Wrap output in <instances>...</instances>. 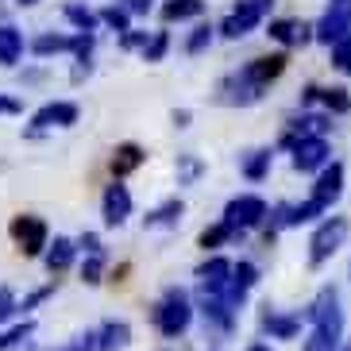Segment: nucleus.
I'll return each instance as SVG.
<instances>
[{
	"instance_id": "f257e3e1",
	"label": "nucleus",
	"mask_w": 351,
	"mask_h": 351,
	"mask_svg": "<svg viewBox=\"0 0 351 351\" xmlns=\"http://www.w3.org/2000/svg\"><path fill=\"white\" fill-rule=\"evenodd\" d=\"M155 328L162 332L166 340H178V336H186V328L193 324V301H189V293L182 286H170L158 298V305H155Z\"/></svg>"
},
{
	"instance_id": "f03ea898",
	"label": "nucleus",
	"mask_w": 351,
	"mask_h": 351,
	"mask_svg": "<svg viewBox=\"0 0 351 351\" xmlns=\"http://www.w3.org/2000/svg\"><path fill=\"white\" fill-rule=\"evenodd\" d=\"M309 320H313V332H320L332 348H340L343 340V309H340V293L332 286H324L317 293V301L309 305Z\"/></svg>"
},
{
	"instance_id": "7ed1b4c3",
	"label": "nucleus",
	"mask_w": 351,
	"mask_h": 351,
	"mask_svg": "<svg viewBox=\"0 0 351 351\" xmlns=\"http://www.w3.org/2000/svg\"><path fill=\"white\" fill-rule=\"evenodd\" d=\"M348 232H351L348 217H328V220H320L317 232H313V239H309V267H313V270L324 267V263H328V258L343 247Z\"/></svg>"
},
{
	"instance_id": "20e7f679",
	"label": "nucleus",
	"mask_w": 351,
	"mask_h": 351,
	"mask_svg": "<svg viewBox=\"0 0 351 351\" xmlns=\"http://www.w3.org/2000/svg\"><path fill=\"white\" fill-rule=\"evenodd\" d=\"M8 232H12V239H16V247H20L27 258H43V251H47V243H51V228H47L43 217H35V213L16 217Z\"/></svg>"
},
{
	"instance_id": "39448f33",
	"label": "nucleus",
	"mask_w": 351,
	"mask_h": 351,
	"mask_svg": "<svg viewBox=\"0 0 351 351\" xmlns=\"http://www.w3.org/2000/svg\"><path fill=\"white\" fill-rule=\"evenodd\" d=\"M270 4H274V0H239L217 32L224 35V39H243L247 32H255L258 23H263V16L270 12Z\"/></svg>"
},
{
	"instance_id": "423d86ee",
	"label": "nucleus",
	"mask_w": 351,
	"mask_h": 351,
	"mask_svg": "<svg viewBox=\"0 0 351 351\" xmlns=\"http://www.w3.org/2000/svg\"><path fill=\"white\" fill-rule=\"evenodd\" d=\"M267 217H270L267 201L255 197V193H239V197H232V201L224 205V224H232L239 236H243L247 228H258Z\"/></svg>"
},
{
	"instance_id": "0eeeda50",
	"label": "nucleus",
	"mask_w": 351,
	"mask_h": 351,
	"mask_svg": "<svg viewBox=\"0 0 351 351\" xmlns=\"http://www.w3.org/2000/svg\"><path fill=\"white\" fill-rule=\"evenodd\" d=\"M263 93L267 89H258V85H251L243 73H228V77H220V85H217V97L213 101L217 104H228V108H247V104H258L263 101Z\"/></svg>"
},
{
	"instance_id": "6e6552de",
	"label": "nucleus",
	"mask_w": 351,
	"mask_h": 351,
	"mask_svg": "<svg viewBox=\"0 0 351 351\" xmlns=\"http://www.w3.org/2000/svg\"><path fill=\"white\" fill-rule=\"evenodd\" d=\"M317 39L324 47L351 39V0H328V8H324V16L317 23Z\"/></svg>"
},
{
	"instance_id": "1a4fd4ad",
	"label": "nucleus",
	"mask_w": 351,
	"mask_h": 351,
	"mask_svg": "<svg viewBox=\"0 0 351 351\" xmlns=\"http://www.w3.org/2000/svg\"><path fill=\"white\" fill-rule=\"evenodd\" d=\"M132 189L124 186V178H112V186H104V197H101V217L108 228H120L128 217H132Z\"/></svg>"
},
{
	"instance_id": "9d476101",
	"label": "nucleus",
	"mask_w": 351,
	"mask_h": 351,
	"mask_svg": "<svg viewBox=\"0 0 351 351\" xmlns=\"http://www.w3.org/2000/svg\"><path fill=\"white\" fill-rule=\"evenodd\" d=\"M82 108L73 101H47L43 108L32 112V132H51V128H73Z\"/></svg>"
},
{
	"instance_id": "9b49d317",
	"label": "nucleus",
	"mask_w": 351,
	"mask_h": 351,
	"mask_svg": "<svg viewBox=\"0 0 351 351\" xmlns=\"http://www.w3.org/2000/svg\"><path fill=\"white\" fill-rule=\"evenodd\" d=\"M232 270H236V263H228L224 255H213L205 258L201 267H197V289H208V293H224L232 289ZM232 301V298H228Z\"/></svg>"
},
{
	"instance_id": "f8f14e48",
	"label": "nucleus",
	"mask_w": 351,
	"mask_h": 351,
	"mask_svg": "<svg viewBox=\"0 0 351 351\" xmlns=\"http://www.w3.org/2000/svg\"><path fill=\"white\" fill-rule=\"evenodd\" d=\"M340 193H343V162H328L317 174V186H313L309 201L320 208V213H328V208L340 201Z\"/></svg>"
},
{
	"instance_id": "ddd939ff",
	"label": "nucleus",
	"mask_w": 351,
	"mask_h": 351,
	"mask_svg": "<svg viewBox=\"0 0 351 351\" xmlns=\"http://www.w3.org/2000/svg\"><path fill=\"white\" fill-rule=\"evenodd\" d=\"M328 166V139L324 135H305L293 147V170L301 174H313V170H324Z\"/></svg>"
},
{
	"instance_id": "4468645a",
	"label": "nucleus",
	"mask_w": 351,
	"mask_h": 351,
	"mask_svg": "<svg viewBox=\"0 0 351 351\" xmlns=\"http://www.w3.org/2000/svg\"><path fill=\"white\" fill-rule=\"evenodd\" d=\"M286 66H289V54H263V58H251L247 66H243V77H247L251 85H258V89H267L270 82H278L282 73H286Z\"/></svg>"
},
{
	"instance_id": "2eb2a0df",
	"label": "nucleus",
	"mask_w": 351,
	"mask_h": 351,
	"mask_svg": "<svg viewBox=\"0 0 351 351\" xmlns=\"http://www.w3.org/2000/svg\"><path fill=\"white\" fill-rule=\"evenodd\" d=\"M267 35L274 43H282V47H305V43L317 39V27L305 20H270Z\"/></svg>"
},
{
	"instance_id": "dca6fc26",
	"label": "nucleus",
	"mask_w": 351,
	"mask_h": 351,
	"mask_svg": "<svg viewBox=\"0 0 351 351\" xmlns=\"http://www.w3.org/2000/svg\"><path fill=\"white\" fill-rule=\"evenodd\" d=\"M73 255H77V239L54 236L51 243H47V251H43V263H47L51 274H66V270L73 267Z\"/></svg>"
},
{
	"instance_id": "f3484780",
	"label": "nucleus",
	"mask_w": 351,
	"mask_h": 351,
	"mask_svg": "<svg viewBox=\"0 0 351 351\" xmlns=\"http://www.w3.org/2000/svg\"><path fill=\"white\" fill-rule=\"evenodd\" d=\"M263 332H267L270 340H293L301 332V317H289V313H278L263 305Z\"/></svg>"
},
{
	"instance_id": "a211bd4d",
	"label": "nucleus",
	"mask_w": 351,
	"mask_h": 351,
	"mask_svg": "<svg viewBox=\"0 0 351 351\" xmlns=\"http://www.w3.org/2000/svg\"><path fill=\"white\" fill-rule=\"evenodd\" d=\"M182 217H186V201L182 197H166L162 205H155L143 217V228H178Z\"/></svg>"
},
{
	"instance_id": "6ab92c4d",
	"label": "nucleus",
	"mask_w": 351,
	"mask_h": 351,
	"mask_svg": "<svg viewBox=\"0 0 351 351\" xmlns=\"http://www.w3.org/2000/svg\"><path fill=\"white\" fill-rule=\"evenodd\" d=\"M132 343V324L128 320H104L97 328V351H124Z\"/></svg>"
},
{
	"instance_id": "aec40b11",
	"label": "nucleus",
	"mask_w": 351,
	"mask_h": 351,
	"mask_svg": "<svg viewBox=\"0 0 351 351\" xmlns=\"http://www.w3.org/2000/svg\"><path fill=\"white\" fill-rule=\"evenodd\" d=\"M143 162H147V151L139 143H120L112 151V178H128L132 170H139Z\"/></svg>"
},
{
	"instance_id": "412c9836",
	"label": "nucleus",
	"mask_w": 351,
	"mask_h": 351,
	"mask_svg": "<svg viewBox=\"0 0 351 351\" xmlns=\"http://www.w3.org/2000/svg\"><path fill=\"white\" fill-rule=\"evenodd\" d=\"M270 162H274V151H270V147L247 151V155L239 158V174L247 178V182H263V178L270 174Z\"/></svg>"
},
{
	"instance_id": "4be33fe9",
	"label": "nucleus",
	"mask_w": 351,
	"mask_h": 351,
	"mask_svg": "<svg viewBox=\"0 0 351 351\" xmlns=\"http://www.w3.org/2000/svg\"><path fill=\"white\" fill-rule=\"evenodd\" d=\"M73 43H77V35L43 32L39 39L32 43V54H35V58H51V54H73Z\"/></svg>"
},
{
	"instance_id": "5701e85b",
	"label": "nucleus",
	"mask_w": 351,
	"mask_h": 351,
	"mask_svg": "<svg viewBox=\"0 0 351 351\" xmlns=\"http://www.w3.org/2000/svg\"><path fill=\"white\" fill-rule=\"evenodd\" d=\"M23 58V35L12 23H0V66H16Z\"/></svg>"
},
{
	"instance_id": "b1692460",
	"label": "nucleus",
	"mask_w": 351,
	"mask_h": 351,
	"mask_svg": "<svg viewBox=\"0 0 351 351\" xmlns=\"http://www.w3.org/2000/svg\"><path fill=\"white\" fill-rule=\"evenodd\" d=\"M66 23H73V32H97L101 27V12H93L89 4H77V0H70L62 8Z\"/></svg>"
},
{
	"instance_id": "393cba45",
	"label": "nucleus",
	"mask_w": 351,
	"mask_h": 351,
	"mask_svg": "<svg viewBox=\"0 0 351 351\" xmlns=\"http://www.w3.org/2000/svg\"><path fill=\"white\" fill-rule=\"evenodd\" d=\"M197 16H205V0H166L162 4V20L166 23L197 20Z\"/></svg>"
},
{
	"instance_id": "a878e982",
	"label": "nucleus",
	"mask_w": 351,
	"mask_h": 351,
	"mask_svg": "<svg viewBox=\"0 0 351 351\" xmlns=\"http://www.w3.org/2000/svg\"><path fill=\"white\" fill-rule=\"evenodd\" d=\"M328 128H332V112H305L293 124V135L298 139H305V135H328Z\"/></svg>"
},
{
	"instance_id": "bb28decb",
	"label": "nucleus",
	"mask_w": 351,
	"mask_h": 351,
	"mask_svg": "<svg viewBox=\"0 0 351 351\" xmlns=\"http://www.w3.org/2000/svg\"><path fill=\"white\" fill-rule=\"evenodd\" d=\"M174 174H178V186H197L201 174H205V162H201L197 155H178Z\"/></svg>"
},
{
	"instance_id": "cd10ccee",
	"label": "nucleus",
	"mask_w": 351,
	"mask_h": 351,
	"mask_svg": "<svg viewBox=\"0 0 351 351\" xmlns=\"http://www.w3.org/2000/svg\"><path fill=\"white\" fill-rule=\"evenodd\" d=\"M101 23H104V27H112L116 35L132 32V8H124V4L116 0V4H108V8H101Z\"/></svg>"
},
{
	"instance_id": "c85d7f7f",
	"label": "nucleus",
	"mask_w": 351,
	"mask_h": 351,
	"mask_svg": "<svg viewBox=\"0 0 351 351\" xmlns=\"http://www.w3.org/2000/svg\"><path fill=\"white\" fill-rule=\"evenodd\" d=\"M32 336H35V320H20V324H12V328L0 332V351L20 348V343H27Z\"/></svg>"
},
{
	"instance_id": "c756f323",
	"label": "nucleus",
	"mask_w": 351,
	"mask_h": 351,
	"mask_svg": "<svg viewBox=\"0 0 351 351\" xmlns=\"http://www.w3.org/2000/svg\"><path fill=\"white\" fill-rule=\"evenodd\" d=\"M320 104H324L332 116H348V112H351V97H348V89H343V85L320 89Z\"/></svg>"
},
{
	"instance_id": "7c9ffc66",
	"label": "nucleus",
	"mask_w": 351,
	"mask_h": 351,
	"mask_svg": "<svg viewBox=\"0 0 351 351\" xmlns=\"http://www.w3.org/2000/svg\"><path fill=\"white\" fill-rule=\"evenodd\" d=\"M236 236H239L236 228L220 220V224H213V228H205V232H201V247H205V251H217L220 243H228V239H236Z\"/></svg>"
},
{
	"instance_id": "2f4dec72",
	"label": "nucleus",
	"mask_w": 351,
	"mask_h": 351,
	"mask_svg": "<svg viewBox=\"0 0 351 351\" xmlns=\"http://www.w3.org/2000/svg\"><path fill=\"white\" fill-rule=\"evenodd\" d=\"M213 35H217L213 23H197L193 32H189V39H186V51L189 54H205L208 47H213Z\"/></svg>"
},
{
	"instance_id": "473e14b6",
	"label": "nucleus",
	"mask_w": 351,
	"mask_h": 351,
	"mask_svg": "<svg viewBox=\"0 0 351 351\" xmlns=\"http://www.w3.org/2000/svg\"><path fill=\"white\" fill-rule=\"evenodd\" d=\"M328 62H332V70H340V73H348V77H351V39L332 43V47H328Z\"/></svg>"
},
{
	"instance_id": "72a5a7b5",
	"label": "nucleus",
	"mask_w": 351,
	"mask_h": 351,
	"mask_svg": "<svg viewBox=\"0 0 351 351\" xmlns=\"http://www.w3.org/2000/svg\"><path fill=\"white\" fill-rule=\"evenodd\" d=\"M166 51H170V32H155L151 43L143 47V62H162Z\"/></svg>"
},
{
	"instance_id": "f704fd0d",
	"label": "nucleus",
	"mask_w": 351,
	"mask_h": 351,
	"mask_svg": "<svg viewBox=\"0 0 351 351\" xmlns=\"http://www.w3.org/2000/svg\"><path fill=\"white\" fill-rule=\"evenodd\" d=\"M82 282H85V286H101V282H104V255H85Z\"/></svg>"
},
{
	"instance_id": "c9c22d12",
	"label": "nucleus",
	"mask_w": 351,
	"mask_h": 351,
	"mask_svg": "<svg viewBox=\"0 0 351 351\" xmlns=\"http://www.w3.org/2000/svg\"><path fill=\"white\" fill-rule=\"evenodd\" d=\"M232 282H236L239 289H247V293H251V289L258 286V267H255V263H236V270H232Z\"/></svg>"
},
{
	"instance_id": "e433bc0d",
	"label": "nucleus",
	"mask_w": 351,
	"mask_h": 351,
	"mask_svg": "<svg viewBox=\"0 0 351 351\" xmlns=\"http://www.w3.org/2000/svg\"><path fill=\"white\" fill-rule=\"evenodd\" d=\"M16 313H20V301L12 293V286H0V324H8Z\"/></svg>"
},
{
	"instance_id": "4c0bfd02",
	"label": "nucleus",
	"mask_w": 351,
	"mask_h": 351,
	"mask_svg": "<svg viewBox=\"0 0 351 351\" xmlns=\"http://www.w3.org/2000/svg\"><path fill=\"white\" fill-rule=\"evenodd\" d=\"M51 293H54V282H47V286L32 289V293H27V298L20 301V313H27V309H35V305H43V301L51 298Z\"/></svg>"
},
{
	"instance_id": "58836bf2",
	"label": "nucleus",
	"mask_w": 351,
	"mask_h": 351,
	"mask_svg": "<svg viewBox=\"0 0 351 351\" xmlns=\"http://www.w3.org/2000/svg\"><path fill=\"white\" fill-rule=\"evenodd\" d=\"M147 43H151V32H135L132 27V32L120 35V47H124V51H143Z\"/></svg>"
},
{
	"instance_id": "ea45409f",
	"label": "nucleus",
	"mask_w": 351,
	"mask_h": 351,
	"mask_svg": "<svg viewBox=\"0 0 351 351\" xmlns=\"http://www.w3.org/2000/svg\"><path fill=\"white\" fill-rule=\"evenodd\" d=\"M77 251H85V255H104V243L97 232H82L77 236Z\"/></svg>"
},
{
	"instance_id": "a19ab883",
	"label": "nucleus",
	"mask_w": 351,
	"mask_h": 351,
	"mask_svg": "<svg viewBox=\"0 0 351 351\" xmlns=\"http://www.w3.org/2000/svg\"><path fill=\"white\" fill-rule=\"evenodd\" d=\"M58 351H97V332H82V336H73V340Z\"/></svg>"
},
{
	"instance_id": "79ce46f5",
	"label": "nucleus",
	"mask_w": 351,
	"mask_h": 351,
	"mask_svg": "<svg viewBox=\"0 0 351 351\" xmlns=\"http://www.w3.org/2000/svg\"><path fill=\"white\" fill-rule=\"evenodd\" d=\"M20 112H23V101H20V97L0 93V116H20Z\"/></svg>"
},
{
	"instance_id": "37998d69",
	"label": "nucleus",
	"mask_w": 351,
	"mask_h": 351,
	"mask_svg": "<svg viewBox=\"0 0 351 351\" xmlns=\"http://www.w3.org/2000/svg\"><path fill=\"white\" fill-rule=\"evenodd\" d=\"M301 351H336V348H332V343L324 340L320 332H309V340L301 343Z\"/></svg>"
},
{
	"instance_id": "c03bdc74",
	"label": "nucleus",
	"mask_w": 351,
	"mask_h": 351,
	"mask_svg": "<svg viewBox=\"0 0 351 351\" xmlns=\"http://www.w3.org/2000/svg\"><path fill=\"white\" fill-rule=\"evenodd\" d=\"M120 4H124V8H132V16H147L155 0H120Z\"/></svg>"
},
{
	"instance_id": "a18cd8bd",
	"label": "nucleus",
	"mask_w": 351,
	"mask_h": 351,
	"mask_svg": "<svg viewBox=\"0 0 351 351\" xmlns=\"http://www.w3.org/2000/svg\"><path fill=\"white\" fill-rule=\"evenodd\" d=\"M189 120H193L189 108H174V128H189Z\"/></svg>"
},
{
	"instance_id": "49530a36",
	"label": "nucleus",
	"mask_w": 351,
	"mask_h": 351,
	"mask_svg": "<svg viewBox=\"0 0 351 351\" xmlns=\"http://www.w3.org/2000/svg\"><path fill=\"white\" fill-rule=\"evenodd\" d=\"M39 0H16V8H35Z\"/></svg>"
},
{
	"instance_id": "de8ad7c7",
	"label": "nucleus",
	"mask_w": 351,
	"mask_h": 351,
	"mask_svg": "<svg viewBox=\"0 0 351 351\" xmlns=\"http://www.w3.org/2000/svg\"><path fill=\"white\" fill-rule=\"evenodd\" d=\"M247 351H274V348H270V343H251Z\"/></svg>"
},
{
	"instance_id": "09e8293b",
	"label": "nucleus",
	"mask_w": 351,
	"mask_h": 351,
	"mask_svg": "<svg viewBox=\"0 0 351 351\" xmlns=\"http://www.w3.org/2000/svg\"><path fill=\"white\" fill-rule=\"evenodd\" d=\"M336 351H351V343H343V348H336Z\"/></svg>"
}]
</instances>
